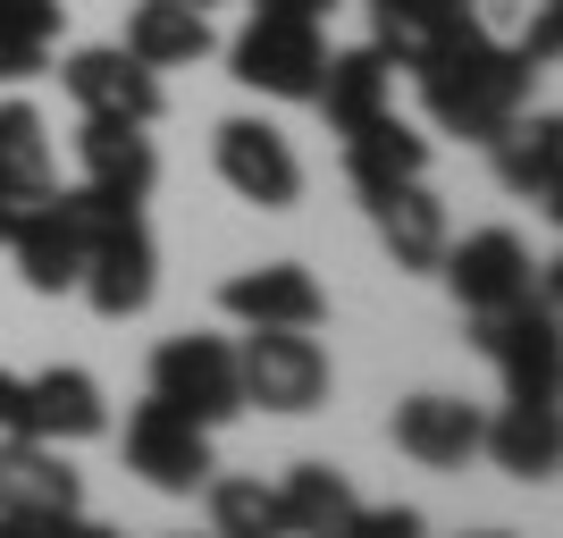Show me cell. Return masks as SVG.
<instances>
[{"instance_id":"6da1fadb","label":"cell","mask_w":563,"mask_h":538,"mask_svg":"<svg viewBox=\"0 0 563 538\" xmlns=\"http://www.w3.org/2000/svg\"><path fill=\"white\" fill-rule=\"evenodd\" d=\"M412 76H421L429 118H438L446 135H463V143H488L496 127L530 101V68H521L514 43H496L479 18L446 25V34L412 59Z\"/></svg>"},{"instance_id":"7a4b0ae2","label":"cell","mask_w":563,"mask_h":538,"mask_svg":"<svg viewBox=\"0 0 563 538\" xmlns=\"http://www.w3.org/2000/svg\"><path fill=\"white\" fill-rule=\"evenodd\" d=\"M76 219V235H85V295H93L101 320H135L143 304H152V286H161V253H152V228H143V202H118V194L101 186H76L59 194Z\"/></svg>"},{"instance_id":"3957f363","label":"cell","mask_w":563,"mask_h":538,"mask_svg":"<svg viewBox=\"0 0 563 538\" xmlns=\"http://www.w3.org/2000/svg\"><path fill=\"white\" fill-rule=\"evenodd\" d=\"M320 68H329V34L320 18H295V9H253V25L228 43V76L269 101H311Z\"/></svg>"},{"instance_id":"277c9868","label":"cell","mask_w":563,"mask_h":538,"mask_svg":"<svg viewBox=\"0 0 563 538\" xmlns=\"http://www.w3.org/2000/svg\"><path fill=\"white\" fill-rule=\"evenodd\" d=\"M235 387L261 413H320L329 396V353L311 345V328H253L235 345Z\"/></svg>"},{"instance_id":"5b68a950","label":"cell","mask_w":563,"mask_h":538,"mask_svg":"<svg viewBox=\"0 0 563 538\" xmlns=\"http://www.w3.org/2000/svg\"><path fill=\"white\" fill-rule=\"evenodd\" d=\"M126 471L161 496H194L211 480V429L194 421V413H177V404H161V396L135 404L126 413Z\"/></svg>"},{"instance_id":"8992f818","label":"cell","mask_w":563,"mask_h":538,"mask_svg":"<svg viewBox=\"0 0 563 538\" xmlns=\"http://www.w3.org/2000/svg\"><path fill=\"white\" fill-rule=\"evenodd\" d=\"M152 396L177 404V413H194L202 429L235 421V413H244V387H235V345H228V337H168V345L152 353Z\"/></svg>"},{"instance_id":"52a82bcc","label":"cell","mask_w":563,"mask_h":538,"mask_svg":"<svg viewBox=\"0 0 563 538\" xmlns=\"http://www.w3.org/2000/svg\"><path fill=\"white\" fill-rule=\"evenodd\" d=\"M211 161L244 202H261V211H295V202H303V161H295V143H286L278 127H261V118H228L211 135Z\"/></svg>"},{"instance_id":"ba28073f","label":"cell","mask_w":563,"mask_h":538,"mask_svg":"<svg viewBox=\"0 0 563 538\" xmlns=\"http://www.w3.org/2000/svg\"><path fill=\"white\" fill-rule=\"evenodd\" d=\"M68 101L85 118H126V127H152L161 118V68H143L126 43H93V51H68Z\"/></svg>"},{"instance_id":"9c48e42d","label":"cell","mask_w":563,"mask_h":538,"mask_svg":"<svg viewBox=\"0 0 563 538\" xmlns=\"http://www.w3.org/2000/svg\"><path fill=\"white\" fill-rule=\"evenodd\" d=\"M446 286H454V304L479 320V311H505L530 295V278H539V261H530V244H521L514 228H479L463 235V244H446Z\"/></svg>"},{"instance_id":"30bf717a","label":"cell","mask_w":563,"mask_h":538,"mask_svg":"<svg viewBox=\"0 0 563 538\" xmlns=\"http://www.w3.org/2000/svg\"><path fill=\"white\" fill-rule=\"evenodd\" d=\"M9 253H18V278L34 295H68L85 278V235H76L68 202L59 194H25L18 219H9Z\"/></svg>"},{"instance_id":"8fae6325","label":"cell","mask_w":563,"mask_h":538,"mask_svg":"<svg viewBox=\"0 0 563 538\" xmlns=\"http://www.w3.org/2000/svg\"><path fill=\"white\" fill-rule=\"evenodd\" d=\"M219 311L244 328H320L329 320V295L303 261H261V270H235L219 286Z\"/></svg>"},{"instance_id":"7c38bea8","label":"cell","mask_w":563,"mask_h":538,"mask_svg":"<svg viewBox=\"0 0 563 538\" xmlns=\"http://www.w3.org/2000/svg\"><path fill=\"white\" fill-rule=\"evenodd\" d=\"M85 505V480L68 471V454L43 438H0V514H34L59 521Z\"/></svg>"},{"instance_id":"4fadbf2b","label":"cell","mask_w":563,"mask_h":538,"mask_svg":"<svg viewBox=\"0 0 563 538\" xmlns=\"http://www.w3.org/2000/svg\"><path fill=\"white\" fill-rule=\"evenodd\" d=\"M110 413H101V378L59 362V371L25 378V429L18 438H43V446H76V438H101Z\"/></svg>"},{"instance_id":"5bb4252c","label":"cell","mask_w":563,"mask_h":538,"mask_svg":"<svg viewBox=\"0 0 563 538\" xmlns=\"http://www.w3.org/2000/svg\"><path fill=\"white\" fill-rule=\"evenodd\" d=\"M76 161H85V186L118 194V202H143V194L161 186V152H152V135L126 127V118H85Z\"/></svg>"},{"instance_id":"9a60e30c","label":"cell","mask_w":563,"mask_h":538,"mask_svg":"<svg viewBox=\"0 0 563 538\" xmlns=\"http://www.w3.org/2000/svg\"><path fill=\"white\" fill-rule=\"evenodd\" d=\"M479 404H463V396H412V404H396V446L412 454V463H429V471H463L471 454H479Z\"/></svg>"},{"instance_id":"2e32d148","label":"cell","mask_w":563,"mask_h":538,"mask_svg":"<svg viewBox=\"0 0 563 538\" xmlns=\"http://www.w3.org/2000/svg\"><path fill=\"white\" fill-rule=\"evenodd\" d=\"M345 177H353V194L371 202V194H387V186H412V177H429V135H412L396 110H378V118H362L345 135Z\"/></svg>"},{"instance_id":"e0dca14e","label":"cell","mask_w":563,"mask_h":538,"mask_svg":"<svg viewBox=\"0 0 563 538\" xmlns=\"http://www.w3.org/2000/svg\"><path fill=\"white\" fill-rule=\"evenodd\" d=\"M496 177H505V194H530V202H555L563 194V118L539 110V118H505L496 127Z\"/></svg>"},{"instance_id":"ac0fdd59","label":"cell","mask_w":563,"mask_h":538,"mask_svg":"<svg viewBox=\"0 0 563 538\" xmlns=\"http://www.w3.org/2000/svg\"><path fill=\"white\" fill-rule=\"evenodd\" d=\"M371 219H378V244L396 253V270H438L446 261V202L412 177V186H387V194H371Z\"/></svg>"},{"instance_id":"d6986e66","label":"cell","mask_w":563,"mask_h":538,"mask_svg":"<svg viewBox=\"0 0 563 538\" xmlns=\"http://www.w3.org/2000/svg\"><path fill=\"white\" fill-rule=\"evenodd\" d=\"M320 110H329V127L336 135H353L362 118H378V110H396V68H387V51L378 43H362V51H329V68H320Z\"/></svg>"},{"instance_id":"ffe728a7","label":"cell","mask_w":563,"mask_h":538,"mask_svg":"<svg viewBox=\"0 0 563 538\" xmlns=\"http://www.w3.org/2000/svg\"><path fill=\"white\" fill-rule=\"evenodd\" d=\"M126 51H135L143 68H194L211 51V9H194V0H135Z\"/></svg>"},{"instance_id":"44dd1931","label":"cell","mask_w":563,"mask_h":538,"mask_svg":"<svg viewBox=\"0 0 563 538\" xmlns=\"http://www.w3.org/2000/svg\"><path fill=\"white\" fill-rule=\"evenodd\" d=\"M269 496H278L286 538H336V530H345V514L362 505V496H353V480H345L336 463H295Z\"/></svg>"},{"instance_id":"7402d4cb","label":"cell","mask_w":563,"mask_h":538,"mask_svg":"<svg viewBox=\"0 0 563 538\" xmlns=\"http://www.w3.org/2000/svg\"><path fill=\"white\" fill-rule=\"evenodd\" d=\"M479 446L496 454V471H514V480H555V454H563V429H555V404H505Z\"/></svg>"},{"instance_id":"603a6c76","label":"cell","mask_w":563,"mask_h":538,"mask_svg":"<svg viewBox=\"0 0 563 538\" xmlns=\"http://www.w3.org/2000/svg\"><path fill=\"white\" fill-rule=\"evenodd\" d=\"M463 18H479V0H371V43L387 51V68H412Z\"/></svg>"},{"instance_id":"cb8c5ba5","label":"cell","mask_w":563,"mask_h":538,"mask_svg":"<svg viewBox=\"0 0 563 538\" xmlns=\"http://www.w3.org/2000/svg\"><path fill=\"white\" fill-rule=\"evenodd\" d=\"M0 194H51V135L34 101H0Z\"/></svg>"},{"instance_id":"d4e9b609","label":"cell","mask_w":563,"mask_h":538,"mask_svg":"<svg viewBox=\"0 0 563 538\" xmlns=\"http://www.w3.org/2000/svg\"><path fill=\"white\" fill-rule=\"evenodd\" d=\"M51 43H59V0H0V85L43 76Z\"/></svg>"},{"instance_id":"484cf974","label":"cell","mask_w":563,"mask_h":538,"mask_svg":"<svg viewBox=\"0 0 563 538\" xmlns=\"http://www.w3.org/2000/svg\"><path fill=\"white\" fill-rule=\"evenodd\" d=\"M211 488V538H286L278 496L261 480H202Z\"/></svg>"},{"instance_id":"4316f807","label":"cell","mask_w":563,"mask_h":538,"mask_svg":"<svg viewBox=\"0 0 563 538\" xmlns=\"http://www.w3.org/2000/svg\"><path fill=\"white\" fill-rule=\"evenodd\" d=\"M336 538H429V521L412 505H353Z\"/></svg>"},{"instance_id":"83f0119b","label":"cell","mask_w":563,"mask_h":538,"mask_svg":"<svg viewBox=\"0 0 563 538\" xmlns=\"http://www.w3.org/2000/svg\"><path fill=\"white\" fill-rule=\"evenodd\" d=\"M555 34H563V18H555V0H547L539 25H530V34L514 43V59H521V68H547V59H555Z\"/></svg>"},{"instance_id":"f1b7e54d","label":"cell","mask_w":563,"mask_h":538,"mask_svg":"<svg viewBox=\"0 0 563 538\" xmlns=\"http://www.w3.org/2000/svg\"><path fill=\"white\" fill-rule=\"evenodd\" d=\"M18 429H25V378L0 371V438H18Z\"/></svg>"},{"instance_id":"f546056e","label":"cell","mask_w":563,"mask_h":538,"mask_svg":"<svg viewBox=\"0 0 563 538\" xmlns=\"http://www.w3.org/2000/svg\"><path fill=\"white\" fill-rule=\"evenodd\" d=\"M68 521V514H59ZM0 538H51V521H34V514H0Z\"/></svg>"},{"instance_id":"4dcf8cb0","label":"cell","mask_w":563,"mask_h":538,"mask_svg":"<svg viewBox=\"0 0 563 538\" xmlns=\"http://www.w3.org/2000/svg\"><path fill=\"white\" fill-rule=\"evenodd\" d=\"M51 538H118V530H101V521H85V514H68V521H51Z\"/></svg>"},{"instance_id":"1f68e13d","label":"cell","mask_w":563,"mask_h":538,"mask_svg":"<svg viewBox=\"0 0 563 538\" xmlns=\"http://www.w3.org/2000/svg\"><path fill=\"white\" fill-rule=\"evenodd\" d=\"M253 9H295V18H329L336 0H253Z\"/></svg>"},{"instance_id":"d6a6232c","label":"cell","mask_w":563,"mask_h":538,"mask_svg":"<svg viewBox=\"0 0 563 538\" xmlns=\"http://www.w3.org/2000/svg\"><path fill=\"white\" fill-rule=\"evenodd\" d=\"M9 219H18V194H0V244H9Z\"/></svg>"},{"instance_id":"836d02e7","label":"cell","mask_w":563,"mask_h":538,"mask_svg":"<svg viewBox=\"0 0 563 538\" xmlns=\"http://www.w3.org/2000/svg\"><path fill=\"white\" fill-rule=\"evenodd\" d=\"M479 538H505V530H479Z\"/></svg>"},{"instance_id":"e575fe53","label":"cell","mask_w":563,"mask_h":538,"mask_svg":"<svg viewBox=\"0 0 563 538\" xmlns=\"http://www.w3.org/2000/svg\"><path fill=\"white\" fill-rule=\"evenodd\" d=\"M194 9H211V0H194Z\"/></svg>"}]
</instances>
